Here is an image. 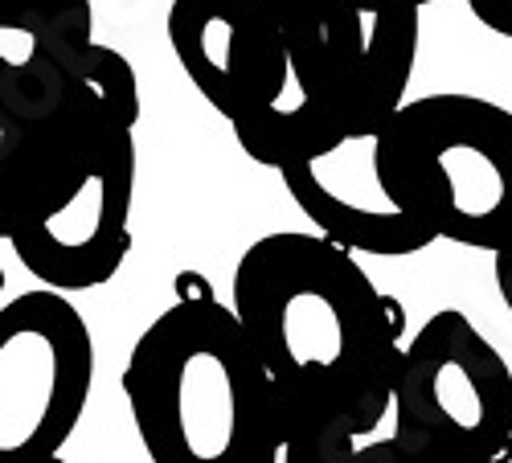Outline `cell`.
Returning a JSON list of instances; mask_svg holds the SVG:
<instances>
[{"label":"cell","mask_w":512,"mask_h":463,"mask_svg":"<svg viewBox=\"0 0 512 463\" xmlns=\"http://www.w3.org/2000/svg\"><path fill=\"white\" fill-rule=\"evenodd\" d=\"M230 308L271 373L283 463H349L394 406L402 312L357 255L320 234H267L242 250Z\"/></svg>","instance_id":"cell-1"},{"label":"cell","mask_w":512,"mask_h":463,"mask_svg":"<svg viewBox=\"0 0 512 463\" xmlns=\"http://www.w3.org/2000/svg\"><path fill=\"white\" fill-rule=\"evenodd\" d=\"M123 398L152 463H283L271 373L230 304L164 308L127 353Z\"/></svg>","instance_id":"cell-2"},{"label":"cell","mask_w":512,"mask_h":463,"mask_svg":"<svg viewBox=\"0 0 512 463\" xmlns=\"http://www.w3.org/2000/svg\"><path fill=\"white\" fill-rule=\"evenodd\" d=\"M381 185L435 242L512 238V111L480 95L406 99L377 136Z\"/></svg>","instance_id":"cell-3"},{"label":"cell","mask_w":512,"mask_h":463,"mask_svg":"<svg viewBox=\"0 0 512 463\" xmlns=\"http://www.w3.org/2000/svg\"><path fill=\"white\" fill-rule=\"evenodd\" d=\"M140 103L91 111L41 160L9 246L17 263L62 296L119 275L132 250Z\"/></svg>","instance_id":"cell-4"},{"label":"cell","mask_w":512,"mask_h":463,"mask_svg":"<svg viewBox=\"0 0 512 463\" xmlns=\"http://www.w3.org/2000/svg\"><path fill=\"white\" fill-rule=\"evenodd\" d=\"M234 136L254 164L283 177L287 197L320 238L377 259H406L435 242L381 185L377 128H361L300 91L291 103L238 123Z\"/></svg>","instance_id":"cell-5"},{"label":"cell","mask_w":512,"mask_h":463,"mask_svg":"<svg viewBox=\"0 0 512 463\" xmlns=\"http://www.w3.org/2000/svg\"><path fill=\"white\" fill-rule=\"evenodd\" d=\"M300 91L361 128H386L406 103L422 9L414 0H259Z\"/></svg>","instance_id":"cell-6"},{"label":"cell","mask_w":512,"mask_h":463,"mask_svg":"<svg viewBox=\"0 0 512 463\" xmlns=\"http://www.w3.org/2000/svg\"><path fill=\"white\" fill-rule=\"evenodd\" d=\"M394 439L463 463H512V369L500 349L447 308L402 345Z\"/></svg>","instance_id":"cell-7"},{"label":"cell","mask_w":512,"mask_h":463,"mask_svg":"<svg viewBox=\"0 0 512 463\" xmlns=\"http://www.w3.org/2000/svg\"><path fill=\"white\" fill-rule=\"evenodd\" d=\"M95 386V336L54 287L0 304V463L58 459Z\"/></svg>","instance_id":"cell-8"},{"label":"cell","mask_w":512,"mask_h":463,"mask_svg":"<svg viewBox=\"0 0 512 463\" xmlns=\"http://www.w3.org/2000/svg\"><path fill=\"white\" fill-rule=\"evenodd\" d=\"M91 0H0V238L21 218L29 148L87 95Z\"/></svg>","instance_id":"cell-9"},{"label":"cell","mask_w":512,"mask_h":463,"mask_svg":"<svg viewBox=\"0 0 512 463\" xmlns=\"http://www.w3.org/2000/svg\"><path fill=\"white\" fill-rule=\"evenodd\" d=\"M168 46L197 95L230 128L300 95L291 58L259 0H173Z\"/></svg>","instance_id":"cell-10"},{"label":"cell","mask_w":512,"mask_h":463,"mask_svg":"<svg viewBox=\"0 0 512 463\" xmlns=\"http://www.w3.org/2000/svg\"><path fill=\"white\" fill-rule=\"evenodd\" d=\"M349 463H463V459H447V455H431V451H414L406 443H398L394 435L390 439H373V443H361L353 451Z\"/></svg>","instance_id":"cell-11"},{"label":"cell","mask_w":512,"mask_h":463,"mask_svg":"<svg viewBox=\"0 0 512 463\" xmlns=\"http://www.w3.org/2000/svg\"><path fill=\"white\" fill-rule=\"evenodd\" d=\"M467 9H472V17L500 33V37H512V0H467Z\"/></svg>","instance_id":"cell-12"},{"label":"cell","mask_w":512,"mask_h":463,"mask_svg":"<svg viewBox=\"0 0 512 463\" xmlns=\"http://www.w3.org/2000/svg\"><path fill=\"white\" fill-rule=\"evenodd\" d=\"M492 275H496V291H500L504 308L512 312V238L500 250H492Z\"/></svg>","instance_id":"cell-13"},{"label":"cell","mask_w":512,"mask_h":463,"mask_svg":"<svg viewBox=\"0 0 512 463\" xmlns=\"http://www.w3.org/2000/svg\"><path fill=\"white\" fill-rule=\"evenodd\" d=\"M414 5H418V9H426V5H435V0H414Z\"/></svg>","instance_id":"cell-14"},{"label":"cell","mask_w":512,"mask_h":463,"mask_svg":"<svg viewBox=\"0 0 512 463\" xmlns=\"http://www.w3.org/2000/svg\"><path fill=\"white\" fill-rule=\"evenodd\" d=\"M46 463H66V459H62V455H58V459H46Z\"/></svg>","instance_id":"cell-15"}]
</instances>
